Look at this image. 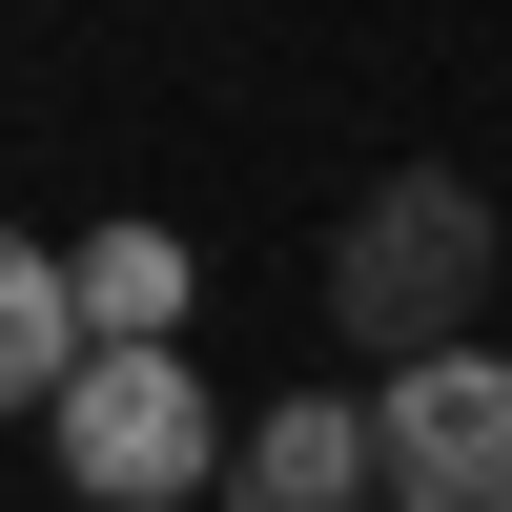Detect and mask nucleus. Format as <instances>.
<instances>
[{"label":"nucleus","mask_w":512,"mask_h":512,"mask_svg":"<svg viewBox=\"0 0 512 512\" xmlns=\"http://www.w3.org/2000/svg\"><path fill=\"white\" fill-rule=\"evenodd\" d=\"M328 328H349L369 369L492 349V185L472 164H390V185L328 226Z\"/></svg>","instance_id":"1"},{"label":"nucleus","mask_w":512,"mask_h":512,"mask_svg":"<svg viewBox=\"0 0 512 512\" xmlns=\"http://www.w3.org/2000/svg\"><path fill=\"white\" fill-rule=\"evenodd\" d=\"M41 451H62V492H103V512H185V492H226L246 410H205L185 349H103L62 410H41Z\"/></svg>","instance_id":"2"},{"label":"nucleus","mask_w":512,"mask_h":512,"mask_svg":"<svg viewBox=\"0 0 512 512\" xmlns=\"http://www.w3.org/2000/svg\"><path fill=\"white\" fill-rule=\"evenodd\" d=\"M390 431V512H512V349H431L369 390Z\"/></svg>","instance_id":"3"},{"label":"nucleus","mask_w":512,"mask_h":512,"mask_svg":"<svg viewBox=\"0 0 512 512\" xmlns=\"http://www.w3.org/2000/svg\"><path fill=\"white\" fill-rule=\"evenodd\" d=\"M226 512H390V431H369V410H328V390L246 410V451H226Z\"/></svg>","instance_id":"4"},{"label":"nucleus","mask_w":512,"mask_h":512,"mask_svg":"<svg viewBox=\"0 0 512 512\" xmlns=\"http://www.w3.org/2000/svg\"><path fill=\"white\" fill-rule=\"evenodd\" d=\"M82 308H103V349H185V246H164V226H103V246H82Z\"/></svg>","instance_id":"5"}]
</instances>
